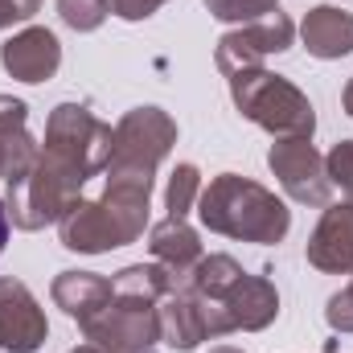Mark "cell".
Segmentation results:
<instances>
[{
    "mask_svg": "<svg viewBox=\"0 0 353 353\" xmlns=\"http://www.w3.org/2000/svg\"><path fill=\"white\" fill-rule=\"evenodd\" d=\"M350 296H353V283H350Z\"/></svg>",
    "mask_w": 353,
    "mask_h": 353,
    "instance_id": "cell-34",
    "label": "cell"
},
{
    "mask_svg": "<svg viewBox=\"0 0 353 353\" xmlns=\"http://www.w3.org/2000/svg\"><path fill=\"white\" fill-rule=\"evenodd\" d=\"M210 353H243V350H234V345H218V350H210Z\"/></svg>",
    "mask_w": 353,
    "mask_h": 353,
    "instance_id": "cell-32",
    "label": "cell"
},
{
    "mask_svg": "<svg viewBox=\"0 0 353 353\" xmlns=\"http://www.w3.org/2000/svg\"><path fill=\"white\" fill-rule=\"evenodd\" d=\"M148 251H152L157 263L169 267L176 279H185L193 267L201 263V255H205L197 230H193L185 218H165V222H157V226L148 230Z\"/></svg>",
    "mask_w": 353,
    "mask_h": 353,
    "instance_id": "cell-17",
    "label": "cell"
},
{
    "mask_svg": "<svg viewBox=\"0 0 353 353\" xmlns=\"http://www.w3.org/2000/svg\"><path fill=\"white\" fill-rule=\"evenodd\" d=\"M173 144H176V123H173L169 111H161V107H132V111L115 123L111 165L157 173L161 161L173 152Z\"/></svg>",
    "mask_w": 353,
    "mask_h": 353,
    "instance_id": "cell-7",
    "label": "cell"
},
{
    "mask_svg": "<svg viewBox=\"0 0 353 353\" xmlns=\"http://www.w3.org/2000/svg\"><path fill=\"white\" fill-rule=\"evenodd\" d=\"M341 103H345V115L353 119V79H350V87H345V94H341Z\"/></svg>",
    "mask_w": 353,
    "mask_h": 353,
    "instance_id": "cell-30",
    "label": "cell"
},
{
    "mask_svg": "<svg viewBox=\"0 0 353 353\" xmlns=\"http://www.w3.org/2000/svg\"><path fill=\"white\" fill-rule=\"evenodd\" d=\"M58 239L66 251H79V255H107V251H119V234L111 226V218L103 214L99 201L79 197L62 222H58Z\"/></svg>",
    "mask_w": 353,
    "mask_h": 353,
    "instance_id": "cell-14",
    "label": "cell"
},
{
    "mask_svg": "<svg viewBox=\"0 0 353 353\" xmlns=\"http://www.w3.org/2000/svg\"><path fill=\"white\" fill-rule=\"evenodd\" d=\"M111 288H115L119 296H136V300H152V304H161L173 288H181V279H176L165 263H132V267H123V271L111 279Z\"/></svg>",
    "mask_w": 353,
    "mask_h": 353,
    "instance_id": "cell-19",
    "label": "cell"
},
{
    "mask_svg": "<svg viewBox=\"0 0 353 353\" xmlns=\"http://www.w3.org/2000/svg\"><path fill=\"white\" fill-rule=\"evenodd\" d=\"M308 263L325 275H353V205H325L304 247Z\"/></svg>",
    "mask_w": 353,
    "mask_h": 353,
    "instance_id": "cell-12",
    "label": "cell"
},
{
    "mask_svg": "<svg viewBox=\"0 0 353 353\" xmlns=\"http://www.w3.org/2000/svg\"><path fill=\"white\" fill-rule=\"evenodd\" d=\"M83 337L103 353H157V341H161L157 304L111 292L107 308L83 325Z\"/></svg>",
    "mask_w": 353,
    "mask_h": 353,
    "instance_id": "cell-5",
    "label": "cell"
},
{
    "mask_svg": "<svg viewBox=\"0 0 353 353\" xmlns=\"http://www.w3.org/2000/svg\"><path fill=\"white\" fill-rule=\"evenodd\" d=\"M201 173H197V165H176L173 176H169V189H165V210H169V218H185L193 205H197V197H201Z\"/></svg>",
    "mask_w": 353,
    "mask_h": 353,
    "instance_id": "cell-21",
    "label": "cell"
},
{
    "mask_svg": "<svg viewBox=\"0 0 353 353\" xmlns=\"http://www.w3.org/2000/svg\"><path fill=\"white\" fill-rule=\"evenodd\" d=\"M111 292H115L111 279H107V275H94V271H58L54 283H50L54 304H58L70 321H79V329L107 308Z\"/></svg>",
    "mask_w": 353,
    "mask_h": 353,
    "instance_id": "cell-15",
    "label": "cell"
},
{
    "mask_svg": "<svg viewBox=\"0 0 353 353\" xmlns=\"http://www.w3.org/2000/svg\"><path fill=\"white\" fill-rule=\"evenodd\" d=\"M0 62L17 83H46L62 66V41L46 25H29L0 46Z\"/></svg>",
    "mask_w": 353,
    "mask_h": 353,
    "instance_id": "cell-11",
    "label": "cell"
},
{
    "mask_svg": "<svg viewBox=\"0 0 353 353\" xmlns=\"http://www.w3.org/2000/svg\"><path fill=\"white\" fill-rule=\"evenodd\" d=\"M161 4H169V0H107V8L119 21H148Z\"/></svg>",
    "mask_w": 353,
    "mask_h": 353,
    "instance_id": "cell-27",
    "label": "cell"
},
{
    "mask_svg": "<svg viewBox=\"0 0 353 353\" xmlns=\"http://www.w3.org/2000/svg\"><path fill=\"white\" fill-rule=\"evenodd\" d=\"M325 173H329V181H333V189H341V193L350 197V205H353V140H341V144L329 148Z\"/></svg>",
    "mask_w": 353,
    "mask_h": 353,
    "instance_id": "cell-24",
    "label": "cell"
},
{
    "mask_svg": "<svg viewBox=\"0 0 353 353\" xmlns=\"http://www.w3.org/2000/svg\"><path fill=\"white\" fill-rule=\"evenodd\" d=\"M157 316H161V341L173 345V350H181V353L197 350V345L210 341V337H226V333H230L222 308L210 304V300H201V296H193L185 283L173 288V292L157 304Z\"/></svg>",
    "mask_w": 353,
    "mask_h": 353,
    "instance_id": "cell-9",
    "label": "cell"
},
{
    "mask_svg": "<svg viewBox=\"0 0 353 353\" xmlns=\"http://www.w3.org/2000/svg\"><path fill=\"white\" fill-rule=\"evenodd\" d=\"M292 41H296V25H292L288 12L275 8V12H267V17L243 25V29L222 33L218 50H214V62L226 79H234V74H247V70H263L267 58L292 50Z\"/></svg>",
    "mask_w": 353,
    "mask_h": 353,
    "instance_id": "cell-6",
    "label": "cell"
},
{
    "mask_svg": "<svg viewBox=\"0 0 353 353\" xmlns=\"http://www.w3.org/2000/svg\"><path fill=\"white\" fill-rule=\"evenodd\" d=\"M50 337L46 312L33 300V292L12 279L0 275V350L4 353H37Z\"/></svg>",
    "mask_w": 353,
    "mask_h": 353,
    "instance_id": "cell-10",
    "label": "cell"
},
{
    "mask_svg": "<svg viewBox=\"0 0 353 353\" xmlns=\"http://www.w3.org/2000/svg\"><path fill=\"white\" fill-rule=\"evenodd\" d=\"M243 279V263L234 259V255H201V263L193 267L181 283L193 292V296H201V300H210V304H222V296L234 288Z\"/></svg>",
    "mask_w": 353,
    "mask_h": 353,
    "instance_id": "cell-18",
    "label": "cell"
},
{
    "mask_svg": "<svg viewBox=\"0 0 353 353\" xmlns=\"http://www.w3.org/2000/svg\"><path fill=\"white\" fill-rule=\"evenodd\" d=\"M8 230H12V218H8V205H4V197H0V251L8 247Z\"/></svg>",
    "mask_w": 353,
    "mask_h": 353,
    "instance_id": "cell-29",
    "label": "cell"
},
{
    "mask_svg": "<svg viewBox=\"0 0 353 353\" xmlns=\"http://www.w3.org/2000/svg\"><path fill=\"white\" fill-rule=\"evenodd\" d=\"M37 8H41V0H0V29L29 21Z\"/></svg>",
    "mask_w": 353,
    "mask_h": 353,
    "instance_id": "cell-28",
    "label": "cell"
},
{
    "mask_svg": "<svg viewBox=\"0 0 353 353\" xmlns=\"http://www.w3.org/2000/svg\"><path fill=\"white\" fill-rule=\"evenodd\" d=\"M70 353H103V350H99V345H90V341H87V345H79V350H70Z\"/></svg>",
    "mask_w": 353,
    "mask_h": 353,
    "instance_id": "cell-31",
    "label": "cell"
},
{
    "mask_svg": "<svg viewBox=\"0 0 353 353\" xmlns=\"http://www.w3.org/2000/svg\"><path fill=\"white\" fill-rule=\"evenodd\" d=\"M197 214H201V226L210 234L259 243V247L283 243V234L292 230V210L267 185L239 173L214 176L197 197Z\"/></svg>",
    "mask_w": 353,
    "mask_h": 353,
    "instance_id": "cell-1",
    "label": "cell"
},
{
    "mask_svg": "<svg viewBox=\"0 0 353 353\" xmlns=\"http://www.w3.org/2000/svg\"><path fill=\"white\" fill-rule=\"evenodd\" d=\"M83 185L87 176L79 169H70L66 161L50 157V152H37L33 169L17 181H8V218L17 230H41L50 222H62V214L83 197Z\"/></svg>",
    "mask_w": 353,
    "mask_h": 353,
    "instance_id": "cell-3",
    "label": "cell"
},
{
    "mask_svg": "<svg viewBox=\"0 0 353 353\" xmlns=\"http://www.w3.org/2000/svg\"><path fill=\"white\" fill-rule=\"evenodd\" d=\"M29 123V103L25 99H12V94H0V132H25Z\"/></svg>",
    "mask_w": 353,
    "mask_h": 353,
    "instance_id": "cell-26",
    "label": "cell"
},
{
    "mask_svg": "<svg viewBox=\"0 0 353 353\" xmlns=\"http://www.w3.org/2000/svg\"><path fill=\"white\" fill-rule=\"evenodd\" d=\"M329 353H337V345H329Z\"/></svg>",
    "mask_w": 353,
    "mask_h": 353,
    "instance_id": "cell-33",
    "label": "cell"
},
{
    "mask_svg": "<svg viewBox=\"0 0 353 353\" xmlns=\"http://www.w3.org/2000/svg\"><path fill=\"white\" fill-rule=\"evenodd\" d=\"M218 308H222L230 333H239V329L243 333H259L279 316V292H275V283L267 275H247L243 271V279L222 296Z\"/></svg>",
    "mask_w": 353,
    "mask_h": 353,
    "instance_id": "cell-13",
    "label": "cell"
},
{
    "mask_svg": "<svg viewBox=\"0 0 353 353\" xmlns=\"http://www.w3.org/2000/svg\"><path fill=\"white\" fill-rule=\"evenodd\" d=\"M271 173L279 176L283 193L300 205H329L333 201V181L325 173V157L312 148V140L292 136V140H275L267 152Z\"/></svg>",
    "mask_w": 353,
    "mask_h": 353,
    "instance_id": "cell-8",
    "label": "cell"
},
{
    "mask_svg": "<svg viewBox=\"0 0 353 353\" xmlns=\"http://www.w3.org/2000/svg\"><path fill=\"white\" fill-rule=\"evenodd\" d=\"M107 0H58V17L74 29V33H94L107 21Z\"/></svg>",
    "mask_w": 353,
    "mask_h": 353,
    "instance_id": "cell-22",
    "label": "cell"
},
{
    "mask_svg": "<svg viewBox=\"0 0 353 353\" xmlns=\"http://www.w3.org/2000/svg\"><path fill=\"white\" fill-rule=\"evenodd\" d=\"M300 37H304V50L321 62L345 58V54H353V12L333 8V4H316L304 17Z\"/></svg>",
    "mask_w": 353,
    "mask_h": 353,
    "instance_id": "cell-16",
    "label": "cell"
},
{
    "mask_svg": "<svg viewBox=\"0 0 353 353\" xmlns=\"http://www.w3.org/2000/svg\"><path fill=\"white\" fill-rule=\"evenodd\" d=\"M205 8L218 21H243V25H251V21L267 17V12H275L279 0H205Z\"/></svg>",
    "mask_w": 353,
    "mask_h": 353,
    "instance_id": "cell-23",
    "label": "cell"
},
{
    "mask_svg": "<svg viewBox=\"0 0 353 353\" xmlns=\"http://www.w3.org/2000/svg\"><path fill=\"white\" fill-rule=\"evenodd\" d=\"M230 99L251 123H259L275 140H292V136L312 140V132H316V111H312L308 94L283 74H271V70L234 74Z\"/></svg>",
    "mask_w": 353,
    "mask_h": 353,
    "instance_id": "cell-2",
    "label": "cell"
},
{
    "mask_svg": "<svg viewBox=\"0 0 353 353\" xmlns=\"http://www.w3.org/2000/svg\"><path fill=\"white\" fill-rule=\"evenodd\" d=\"M111 148H115V128L103 123L90 107H83V103H58L50 111L41 152L66 161L70 169H79L87 181L99 173H107Z\"/></svg>",
    "mask_w": 353,
    "mask_h": 353,
    "instance_id": "cell-4",
    "label": "cell"
},
{
    "mask_svg": "<svg viewBox=\"0 0 353 353\" xmlns=\"http://www.w3.org/2000/svg\"><path fill=\"white\" fill-rule=\"evenodd\" d=\"M37 152H41V144H37L29 132H8V136L0 132V176H4V181L25 176L33 169Z\"/></svg>",
    "mask_w": 353,
    "mask_h": 353,
    "instance_id": "cell-20",
    "label": "cell"
},
{
    "mask_svg": "<svg viewBox=\"0 0 353 353\" xmlns=\"http://www.w3.org/2000/svg\"><path fill=\"white\" fill-rule=\"evenodd\" d=\"M325 321H329L333 333H353V296H350V288H341L337 296H329Z\"/></svg>",
    "mask_w": 353,
    "mask_h": 353,
    "instance_id": "cell-25",
    "label": "cell"
}]
</instances>
